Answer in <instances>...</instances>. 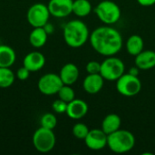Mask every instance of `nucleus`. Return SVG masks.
<instances>
[{"instance_id":"obj_1","label":"nucleus","mask_w":155,"mask_h":155,"mask_svg":"<svg viewBox=\"0 0 155 155\" xmlns=\"http://www.w3.org/2000/svg\"><path fill=\"white\" fill-rule=\"evenodd\" d=\"M89 40L94 50L106 57L118 54L124 45L120 32L108 25L94 29L90 34Z\"/></svg>"},{"instance_id":"obj_2","label":"nucleus","mask_w":155,"mask_h":155,"mask_svg":"<svg viewBox=\"0 0 155 155\" xmlns=\"http://www.w3.org/2000/svg\"><path fill=\"white\" fill-rule=\"evenodd\" d=\"M63 35L64 42L68 46L72 48H79L89 40L90 32L84 22L79 19H74L65 24Z\"/></svg>"},{"instance_id":"obj_3","label":"nucleus","mask_w":155,"mask_h":155,"mask_svg":"<svg viewBox=\"0 0 155 155\" xmlns=\"http://www.w3.org/2000/svg\"><path fill=\"white\" fill-rule=\"evenodd\" d=\"M135 145L134 135L127 130L119 129L107 135V146L115 153H126Z\"/></svg>"},{"instance_id":"obj_4","label":"nucleus","mask_w":155,"mask_h":155,"mask_svg":"<svg viewBox=\"0 0 155 155\" xmlns=\"http://www.w3.org/2000/svg\"><path fill=\"white\" fill-rule=\"evenodd\" d=\"M94 11L100 21L108 25L117 23L122 15L120 6L111 0H104L100 2Z\"/></svg>"},{"instance_id":"obj_5","label":"nucleus","mask_w":155,"mask_h":155,"mask_svg":"<svg viewBox=\"0 0 155 155\" xmlns=\"http://www.w3.org/2000/svg\"><path fill=\"white\" fill-rule=\"evenodd\" d=\"M125 73V65L124 62L114 56H107L101 63L100 74L106 81H116Z\"/></svg>"},{"instance_id":"obj_6","label":"nucleus","mask_w":155,"mask_h":155,"mask_svg":"<svg viewBox=\"0 0 155 155\" xmlns=\"http://www.w3.org/2000/svg\"><path fill=\"white\" fill-rule=\"evenodd\" d=\"M56 138L53 130L44 127L38 128L33 134L32 143L35 149L42 153L51 152L55 146Z\"/></svg>"},{"instance_id":"obj_7","label":"nucleus","mask_w":155,"mask_h":155,"mask_svg":"<svg viewBox=\"0 0 155 155\" xmlns=\"http://www.w3.org/2000/svg\"><path fill=\"white\" fill-rule=\"evenodd\" d=\"M117 92L126 97H133L137 95L142 90V82L138 76L124 73L116 81Z\"/></svg>"},{"instance_id":"obj_8","label":"nucleus","mask_w":155,"mask_h":155,"mask_svg":"<svg viewBox=\"0 0 155 155\" xmlns=\"http://www.w3.org/2000/svg\"><path fill=\"white\" fill-rule=\"evenodd\" d=\"M50 15L46 5L35 3L27 10L26 19L33 27H43L48 23Z\"/></svg>"},{"instance_id":"obj_9","label":"nucleus","mask_w":155,"mask_h":155,"mask_svg":"<svg viewBox=\"0 0 155 155\" xmlns=\"http://www.w3.org/2000/svg\"><path fill=\"white\" fill-rule=\"evenodd\" d=\"M63 82L59 74L54 73H48L44 74L37 83L38 90L45 95L57 94L60 88L63 86Z\"/></svg>"},{"instance_id":"obj_10","label":"nucleus","mask_w":155,"mask_h":155,"mask_svg":"<svg viewBox=\"0 0 155 155\" xmlns=\"http://www.w3.org/2000/svg\"><path fill=\"white\" fill-rule=\"evenodd\" d=\"M85 145L92 151H101L107 146V134L102 129H92L84 138Z\"/></svg>"},{"instance_id":"obj_11","label":"nucleus","mask_w":155,"mask_h":155,"mask_svg":"<svg viewBox=\"0 0 155 155\" xmlns=\"http://www.w3.org/2000/svg\"><path fill=\"white\" fill-rule=\"evenodd\" d=\"M74 0H50L47 4L50 15L57 17H66L73 13Z\"/></svg>"},{"instance_id":"obj_12","label":"nucleus","mask_w":155,"mask_h":155,"mask_svg":"<svg viewBox=\"0 0 155 155\" xmlns=\"http://www.w3.org/2000/svg\"><path fill=\"white\" fill-rule=\"evenodd\" d=\"M88 110L89 107L85 101L74 98L73 101L68 103L65 114L69 118L73 120H79L86 115Z\"/></svg>"},{"instance_id":"obj_13","label":"nucleus","mask_w":155,"mask_h":155,"mask_svg":"<svg viewBox=\"0 0 155 155\" xmlns=\"http://www.w3.org/2000/svg\"><path fill=\"white\" fill-rule=\"evenodd\" d=\"M104 81L100 74H88L83 82V88L87 94H95L103 89Z\"/></svg>"},{"instance_id":"obj_14","label":"nucleus","mask_w":155,"mask_h":155,"mask_svg":"<svg viewBox=\"0 0 155 155\" xmlns=\"http://www.w3.org/2000/svg\"><path fill=\"white\" fill-rule=\"evenodd\" d=\"M45 64V55L38 52L33 51L27 54L23 61V65L27 68L30 72H37L40 71Z\"/></svg>"},{"instance_id":"obj_15","label":"nucleus","mask_w":155,"mask_h":155,"mask_svg":"<svg viewBox=\"0 0 155 155\" xmlns=\"http://www.w3.org/2000/svg\"><path fill=\"white\" fill-rule=\"evenodd\" d=\"M79 74L78 67L73 63H68L61 68L59 76L64 84L73 85L78 80Z\"/></svg>"},{"instance_id":"obj_16","label":"nucleus","mask_w":155,"mask_h":155,"mask_svg":"<svg viewBox=\"0 0 155 155\" xmlns=\"http://www.w3.org/2000/svg\"><path fill=\"white\" fill-rule=\"evenodd\" d=\"M135 65L140 70H150L155 67V51L143 50L135 56Z\"/></svg>"},{"instance_id":"obj_17","label":"nucleus","mask_w":155,"mask_h":155,"mask_svg":"<svg viewBox=\"0 0 155 155\" xmlns=\"http://www.w3.org/2000/svg\"><path fill=\"white\" fill-rule=\"evenodd\" d=\"M121 124H122V120L118 114H109L104 118V120L102 122L101 129L108 135V134L119 130L121 128Z\"/></svg>"},{"instance_id":"obj_18","label":"nucleus","mask_w":155,"mask_h":155,"mask_svg":"<svg viewBox=\"0 0 155 155\" xmlns=\"http://www.w3.org/2000/svg\"><path fill=\"white\" fill-rule=\"evenodd\" d=\"M48 34L44 27H34L29 35V43L35 48L43 47L47 41Z\"/></svg>"},{"instance_id":"obj_19","label":"nucleus","mask_w":155,"mask_h":155,"mask_svg":"<svg viewBox=\"0 0 155 155\" xmlns=\"http://www.w3.org/2000/svg\"><path fill=\"white\" fill-rule=\"evenodd\" d=\"M16 59L15 50L6 45H0V67H11Z\"/></svg>"},{"instance_id":"obj_20","label":"nucleus","mask_w":155,"mask_h":155,"mask_svg":"<svg viewBox=\"0 0 155 155\" xmlns=\"http://www.w3.org/2000/svg\"><path fill=\"white\" fill-rule=\"evenodd\" d=\"M143 39L139 35H133L126 41V50L130 55L136 56L143 50Z\"/></svg>"},{"instance_id":"obj_21","label":"nucleus","mask_w":155,"mask_h":155,"mask_svg":"<svg viewBox=\"0 0 155 155\" xmlns=\"http://www.w3.org/2000/svg\"><path fill=\"white\" fill-rule=\"evenodd\" d=\"M92 5L89 0H74L73 14L78 17H85L92 12Z\"/></svg>"},{"instance_id":"obj_22","label":"nucleus","mask_w":155,"mask_h":155,"mask_svg":"<svg viewBox=\"0 0 155 155\" xmlns=\"http://www.w3.org/2000/svg\"><path fill=\"white\" fill-rule=\"evenodd\" d=\"M15 79V74L10 67H0V88L10 87Z\"/></svg>"},{"instance_id":"obj_23","label":"nucleus","mask_w":155,"mask_h":155,"mask_svg":"<svg viewBox=\"0 0 155 155\" xmlns=\"http://www.w3.org/2000/svg\"><path fill=\"white\" fill-rule=\"evenodd\" d=\"M57 94L59 99L66 102L67 104L75 98V93L74 89L71 87V85H67V84H63V86L58 91Z\"/></svg>"},{"instance_id":"obj_24","label":"nucleus","mask_w":155,"mask_h":155,"mask_svg":"<svg viewBox=\"0 0 155 155\" xmlns=\"http://www.w3.org/2000/svg\"><path fill=\"white\" fill-rule=\"evenodd\" d=\"M40 125L41 127L54 130L55 126L57 125V119L56 116L52 113H46L43 114V116L40 119Z\"/></svg>"},{"instance_id":"obj_25","label":"nucleus","mask_w":155,"mask_h":155,"mask_svg":"<svg viewBox=\"0 0 155 155\" xmlns=\"http://www.w3.org/2000/svg\"><path fill=\"white\" fill-rule=\"evenodd\" d=\"M89 128L85 124L83 123H77L73 126L72 129V134L73 135L80 140H84V138L86 137V135L89 133Z\"/></svg>"},{"instance_id":"obj_26","label":"nucleus","mask_w":155,"mask_h":155,"mask_svg":"<svg viewBox=\"0 0 155 155\" xmlns=\"http://www.w3.org/2000/svg\"><path fill=\"white\" fill-rule=\"evenodd\" d=\"M67 103L61 100V99H57L55 101H54V103L52 104V109L54 113L62 114H65L66 113V109H67Z\"/></svg>"},{"instance_id":"obj_27","label":"nucleus","mask_w":155,"mask_h":155,"mask_svg":"<svg viewBox=\"0 0 155 155\" xmlns=\"http://www.w3.org/2000/svg\"><path fill=\"white\" fill-rule=\"evenodd\" d=\"M85 70L87 74H100L101 63H98L97 61H90L87 63Z\"/></svg>"},{"instance_id":"obj_28","label":"nucleus","mask_w":155,"mask_h":155,"mask_svg":"<svg viewBox=\"0 0 155 155\" xmlns=\"http://www.w3.org/2000/svg\"><path fill=\"white\" fill-rule=\"evenodd\" d=\"M30 71L25 68L24 65L22 67H20L17 71H16V74H15V77H17V79L21 80V81H25L26 79H28L29 75H30Z\"/></svg>"},{"instance_id":"obj_29","label":"nucleus","mask_w":155,"mask_h":155,"mask_svg":"<svg viewBox=\"0 0 155 155\" xmlns=\"http://www.w3.org/2000/svg\"><path fill=\"white\" fill-rule=\"evenodd\" d=\"M137 3L142 6H152L155 5V0H137Z\"/></svg>"},{"instance_id":"obj_30","label":"nucleus","mask_w":155,"mask_h":155,"mask_svg":"<svg viewBox=\"0 0 155 155\" xmlns=\"http://www.w3.org/2000/svg\"><path fill=\"white\" fill-rule=\"evenodd\" d=\"M140 71H141V70H140L136 65H134V66L130 67V69H129V71H128V74H132V75H134V76H138L139 74H140Z\"/></svg>"},{"instance_id":"obj_31","label":"nucleus","mask_w":155,"mask_h":155,"mask_svg":"<svg viewBox=\"0 0 155 155\" xmlns=\"http://www.w3.org/2000/svg\"><path fill=\"white\" fill-rule=\"evenodd\" d=\"M45 28V30L46 31V33L49 35V34H52L54 32V26L52 25V24L50 23H47L45 26H43Z\"/></svg>"}]
</instances>
